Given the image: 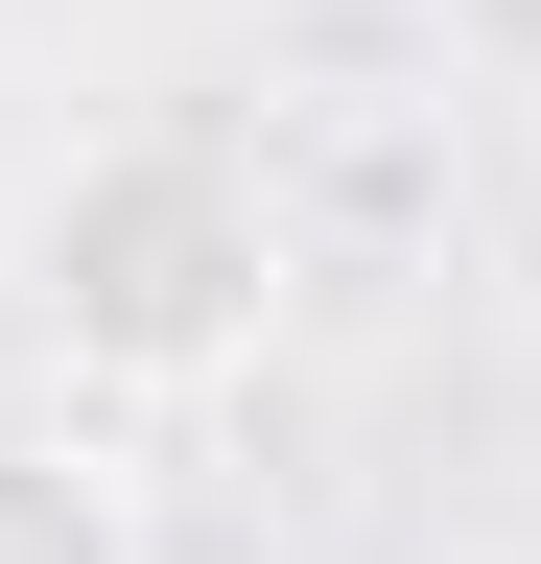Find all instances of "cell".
I'll use <instances>...</instances> for the list:
<instances>
[{"label": "cell", "mask_w": 541, "mask_h": 564, "mask_svg": "<svg viewBox=\"0 0 541 564\" xmlns=\"http://www.w3.org/2000/svg\"><path fill=\"white\" fill-rule=\"evenodd\" d=\"M0 564H165V470L118 447V400L0 423Z\"/></svg>", "instance_id": "cell-3"}, {"label": "cell", "mask_w": 541, "mask_h": 564, "mask_svg": "<svg viewBox=\"0 0 541 564\" xmlns=\"http://www.w3.org/2000/svg\"><path fill=\"white\" fill-rule=\"evenodd\" d=\"M259 212L306 282H377L447 236V95H283L259 118Z\"/></svg>", "instance_id": "cell-2"}, {"label": "cell", "mask_w": 541, "mask_h": 564, "mask_svg": "<svg viewBox=\"0 0 541 564\" xmlns=\"http://www.w3.org/2000/svg\"><path fill=\"white\" fill-rule=\"evenodd\" d=\"M0 282H24V329L72 352V400H213V377H259L283 306H306L259 165H236V141H165V118L72 141V165L0 212Z\"/></svg>", "instance_id": "cell-1"}]
</instances>
